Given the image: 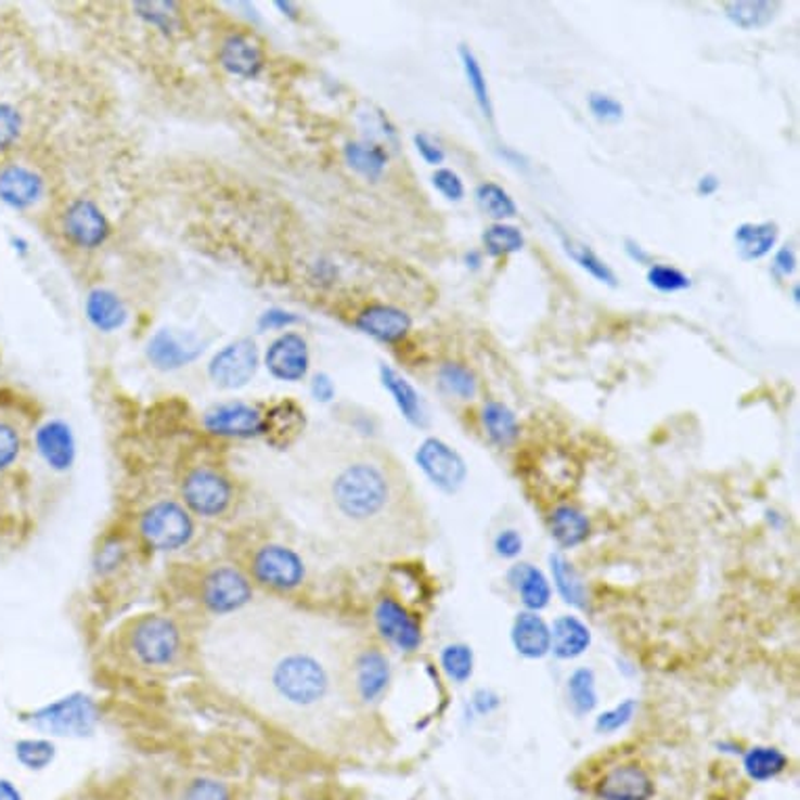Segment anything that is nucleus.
Wrapping results in <instances>:
<instances>
[{"instance_id":"nucleus-60","label":"nucleus","mask_w":800,"mask_h":800,"mask_svg":"<svg viewBox=\"0 0 800 800\" xmlns=\"http://www.w3.org/2000/svg\"><path fill=\"white\" fill-rule=\"evenodd\" d=\"M792 296H795V302H799V285L792 289Z\"/></svg>"},{"instance_id":"nucleus-34","label":"nucleus","mask_w":800,"mask_h":800,"mask_svg":"<svg viewBox=\"0 0 800 800\" xmlns=\"http://www.w3.org/2000/svg\"><path fill=\"white\" fill-rule=\"evenodd\" d=\"M788 767V757L771 746H754L744 757V770L754 782H770Z\"/></svg>"},{"instance_id":"nucleus-4","label":"nucleus","mask_w":800,"mask_h":800,"mask_svg":"<svg viewBox=\"0 0 800 800\" xmlns=\"http://www.w3.org/2000/svg\"><path fill=\"white\" fill-rule=\"evenodd\" d=\"M130 647L143 664L164 667L177 658L181 649V633L172 620L164 616H147L134 624Z\"/></svg>"},{"instance_id":"nucleus-13","label":"nucleus","mask_w":800,"mask_h":800,"mask_svg":"<svg viewBox=\"0 0 800 800\" xmlns=\"http://www.w3.org/2000/svg\"><path fill=\"white\" fill-rule=\"evenodd\" d=\"M654 792L651 775L637 763L616 765L595 786L599 800H649Z\"/></svg>"},{"instance_id":"nucleus-40","label":"nucleus","mask_w":800,"mask_h":800,"mask_svg":"<svg viewBox=\"0 0 800 800\" xmlns=\"http://www.w3.org/2000/svg\"><path fill=\"white\" fill-rule=\"evenodd\" d=\"M568 696L570 705L579 714L591 712L597 705V692H595V678L589 669H579L568 679Z\"/></svg>"},{"instance_id":"nucleus-56","label":"nucleus","mask_w":800,"mask_h":800,"mask_svg":"<svg viewBox=\"0 0 800 800\" xmlns=\"http://www.w3.org/2000/svg\"><path fill=\"white\" fill-rule=\"evenodd\" d=\"M624 251L637 264H649L651 262L649 251H647L646 247L640 246L635 240H624Z\"/></svg>"},{"instance_id":"nucleus-14","label":"nucleus","mask_w":800,"mask_h":800,"mask_svg":"<svg viewBox=\"0 0 800 800\" xmlns=\"http://www.w3.org/2000/svg\"><path fill=\"white\" fill-rule=\"evenodd\" d=\"M204 426L218 436L251 438L262 434V413L246 402H224L204 415Z\"/></svg>"},{"instance_id":"nucleus-49","label":"nucleus","mask_w":800,"mask_h":800,"mask_svg":"<svg viewBox=\"0 0 800 800\" xmlns=\"http://www.w3.org/2000/svg\"><path fill=\"white\" fill-rule=\"evenodd\" d=\"M633 712H635V702H633V700H627V702L618 705V707L612 708V710L604 712L602 717H597L595 727H597V732H602V734H612V732H618L620 727H624V725L631 721Z\"/></svg>"},{"instance_id":"nucleus-6","label":"nucleus","mask_w":800,"mask_h":800,"mask_svg":"<svg viewBox=\"0 0 800 800\" xmlns=\"http://www.w3.org/2000/svg\"><path fill=\"white\" fill-rule=\"evenodd\" d=\"M181 493L185 499L186 507L197 516H218L222 514L233 499L231 482L208 467L191 469L183 480Z\"/></svg>"},{"instance_id":"nucleus-26","label":"nucleus","mask_w":800,"mask_h":800,"mask_svg":"<svg viewBox=\"0 0 800 800\" xmlns=\"http://www.w3.org/2000/svg\"><path fill=\"white\" fill-rule=\"evenodd\" d=\"M36 444L44 462L55 469H67L74 462V438L63 422H49L36 436Z\"/></svg>"},{"instance_id":"nucleus-46","label":"nucleus","mask_w":800,"mask_h":800,"mask_svg":"<svg viewBox=\"0 0 800 800\" xmlns=\"http://www.w3.org/2000/svg\"><path fill=\"white\" fill-rule=\"evenodd\" d=\"M431 185L449 202H462L465 195L462 177L451 168H436L431 175Z\"/></svg>"},{"instance_id":"nucleus-20","label":"nucleus","mask_w":800,"mask_h":800,"mask_svg":"<svg viewBox=\"0 0 800 800\" xmlns=\"http://www.w3.org/2000/svg\"><path fill=\"white\" fill-rule=\"evenodd\" d=\"M220 65L240 78H256L264 67V55L260 47L244 34H231L222 40L218 51Z\"/></svg>"},{"instance_id":"nucleus-18","label":"nucleus","mask_w":800,"mask_h":800,"mask_svg":"<svg viewBox=\"0 0 800 800\" xmlns=\"http://www.w3.org/2000/svg\"><path fill=\"white\" fill-rule=\"evenodd\" d=\"M411 317L390 305H373L357 317V327L377 341L397 344L411 332Z\"/></svg>"},{"instance_id":"nucleus-59","label":"nucleus","mask_w":800,"mask_h":800,"mask_svg":"<svg viewBox=\"0 0 800 800\" xmlns=\"http://www.w3.org/2000/svg\"><path fill=\"white\" fill-rule=\"evenodd\" d=\"M465 262H467V267L478 269V267H480V254H478V251H469V254L465 256Z\"/></svg>"},{"instance_id":"nucleus-12","label":"nucleus","mask_w":800,"mask_h":800,"mask_svg":"<svg viewBox=\"0 0 800 800\" xmlns=\"http://www.w3.org/2000/svg\"><path fill=\"white\" fill-rule=\"evenodd\" d=\"M264 365L281 382H300L310 367L307 339L296 332H285L273 339L264 354Z\"/></svg>"},{"instance_id":"nucleus-24","label":"nucleus","mask_w":800,"mask_h":800,"mask_svg":"<svg viewBox=\"0 0 800 800\" xmlns=\"http://www.w3.org/2000/svg\"><path fill=\"white\" fill-rule=\"evenodd\" d=\"M779 227L771 220L765 222H744L734 233L738 256L744 262H754L771 254L777 244Z\"/></svg>"},{"instance_id":"nucleus-27","label":"nucleus","mask_w":800,"mask_h":800,"mask_svg":"<svg viewBox=\"0 0 800 800\" xmlns=\"http://www.w3.org/2000/svg\"><path fill=\"white\" fill-rule=\"evenodd\" d=\"M87 317L99 332H116L126 323L128 310L122 300L109 289H93L87 298Z\"/></svg>"},{"instance_id":"nucleus-31","label":"nucleus","mask_w":800,"mask_h":800,"mask_svg":"<svg viewBox=\"0 0 800 800\" xmlns=\"http://www.w3.org/2000/svg\"><path fill=\"white\" fill-rule=\"evenodd\" d=\"M550 528L552 537L562 547L581 545L591 532V524L586 520L585 514L570 505H562L555 509L550 518Z\"/></svg>"},{"instance_id":"nucleus-39","label":"nucleus","mask_w":800,"mask_h":800,"mask_svg":"<svg viewBox=\"0 0 800 800\" xmlns=\"http://www.w3.org/2000/svg\"><path fill=\"white\" fill-rule=\"evenodd\" d=\"M438 382H440L444 392H449L451 397H457V399L472 400L478 392V382H476L474 373L460 365V363H444L438 370Z\"/></svg>"},{"instance_id":"nucleus-7","label":"nucleus","mask_w":800,"mask_h":800,"mask_svg":"<svg viewBox=\"0 0 800 800\" xmlns=\"http://www.w3.org/2000/svg\"><path fill=\"white\" fill-rule=\"evenodd\" d=\"M258 346L251 338H240L218 350L208 373L218 388H244L258 370Z\"/></svg>"},{"instance_id":"nucleus-57","label":"nucleus","mask_w":800,"mask_h":800,"mask_svg":"<svg viewBox=\"0 0 800 800\" xmlns=\"http://www.w3.org/2000/svg\"><path fill=\"white\" fill-rule=\"evenodd\" d=\"M719 186H721L719 177H714V175H705V177H700V179H698L696 191H698V195H702V197H710V195H714V193L719 191Z\"/></svg>"},{"instance_id":"nucleus-15","label":"nucleus","mask_w":800,"mask_h":800,"mask_svg":"<svg viewBox=\"0 0 800 800\" xmlns=\"http://www.w3.org/2000/svg\"><path fill=\"white\" fill-rule=\"evenodd\" d=\"M375 624L379 633L399 649L415 651L422 646V629L417 620L400 606L399 602L384 597L375 608Z\"/></svg>"},{"instance_id":"nucleus-33","label":"nucleus","mask_w":800,"mask_h":800,"mask_svg":"<svg viewBox=\"0 0 800 800\" xmlns=\"http://www.w3.org/2000/svg\"><path fill=\"white\" fill-rule=\"evenodd\" d=\"M460 60H462L463 74H465L467 87H469V91L474 94V101H476L478 109L482 112V116L487 120L493 122V99H491L489 82H487V76L482 72V65L478 62V57L474 55V51L469 47H465V44L460 47Z\"/></svg>"},{"instance_id":"nucleus-45","label":"nucleus","mask_w":800,"mask_h":800,"mask_svg":"<svg viewBox=\"0 0 800 800\" xmlns=\"http://www.w3.org/2000/svg\"><path fill=\"white\" fill-rule=\"evenodd\" d=\"M586 103H589V112L599 122L616 124L624 118V107L612 94L591 93Z\"/></svg>"},{"instance_id":"nucleus-22","label":"nucleus","mask_w":800,"mask_h":800,"mask_svg":"<svg viewBox=\"0 0 800 800\" xmlns=\"http://www.w3.org/2000/svg\"><path fill=\"white\" fill-rule=\"evenodd\" d=\"M379 377L384 388L392 395V399L397 402L402 417L417 426V428H426L428 426V413L424 407V400L417 395V390L411 386V382L407 377H402L399 371L392 370L390 365H382L379 367Z\"/></svg>"},{"instance_id":"nucleus-30","label":"nucleus","mask_w":800,"mask_h":800,"mask_svg":"<svg viewBox=\"0 0 800 800\" xmlns=\"http://www.w3.org/2000/svg\"><path fill=\"white\" fill-rule=\"evenodd\" d=\"M346 164L361 177L375 181L384 175L388 164V152L373 141H352L344 147Z\"/></svg>"},{"instance_id":"nucleus-55","label":"nucleus","mask_w":800,"mask_h":800,"mask_svg":"<svg viewBox=\"0 0 800 800\" xmlns=\"http://www.w3.org/2000/svg\"><path fill=\"white\" fill-rule=\"evenodd\" d=\"M310 390H312V397L321 400V402H330V400L336 397V386H334V382H332V377L327 373L314 375Z\"/></svg>"},{"instance_id":"nucleus-3","label":"nucleus","mask_w":800,"mask_h":800,"mask_svg":"<svg viewBox=\"0 0 800 800\" xmlns=\"http://www.w3.org/2000/svg\"><path fill=\"white\" fill-rule=\"evenodd\" d=\"M141 534L159 552H175L193 537V522L183 505L159 501L141 516Z\"/></svg>"},{"instance_id":"nucleus-52","label":"nucleus","mask_w":800,"mask_h":800,"mask_svg":"<svg viewBox=\"0 0 800 800\" xmlns=\"http://www.w3.org/2000/svg\"><path fill=\"white\" fill-rule=\"evenodd\" d=\"M522 537L518 534V530H503L499 532V537L494 539V550L501 557H516L522 552Z\"/></svg>"},{"instance_id":"nucleus-58","label":"nucleus","mask_w":800,"mask_h":800,"mask_svg":"<svg viewBox=\"0 0 800 800\" xmlns=\"http://www.w3.org/2000/svg\"><path fill=\"white\" fill-rule=\"evenodd\" d=\"M0 800H22V795L9 779H0Z\"/></svg>"},{"instance_id":"nucleus-11","label":"nucleus","mask_w":800,"mask_h":800,"mask_svg":"<svg viewBox=\"0 0 800 800\" xmlns=\"http://www.w3.org/2000/svg\"><path fill=\"white\" fill-rule=\"evenodd\" d=\"M65 237L78 247L93 249L109 237V222L91 199H76L63 216Z\"/></svg>"},{"instance_id":"nucleus-48","label":"nucleus","mask_w":800,"mask_h":800,"mask_svg":"<svg viewBox=\"0 0 800 800\" xmlns=\"http://www.w3.org/2000/svg\"><path fill=\"white\" fill-rule=\"evenodd\" d=\"M22 126L20 112L9 103H0V150H9L20 139Z\"/></svg>"},{"instance_id":"nucleus-42","label":"nucleus","mask_w":800,"mask_h":800,"mask_svg":"<svg viewBox=\"0 0 800 800\" xmlns=\"http://www.w3.org/2000/svg\"><path fill=\"white\" fill-rule=\"evenodd\" d=\"M15 754L28 770H44L55 759V746L47 739H24L15 746Z\"/></svg>"},{"instance_id":"nucleus-25","label":"nucleus","mask_w":800,"mask_h":800,"mask_svg":"<svg viewBox=\"0 0 800 800\" xmlns=\"http://www.w3.org/2000/svg\"><path fill=\"white\" fill-rule=\"evenodd\" d=\"M512 586L518 591L524 606L532 612L543 610L552 599V586L545 575L530 564H516L507 575Z\"/></svg>"},{"instance_id":"nucleus-1","label":"nucleus","mask_w":800,"mask_h":800,"mask_svg":"<svg viewBox=\"0 0 800 800\" xmlns=\"http://www.w3.org/2000/svg\"><path fill=\"white\" fill-rule=\"evenodd\" d=\"M262 683L275 705L294 714H317L336 694V669L317 644L283 633L275 649H264ZM258 667V669H260Z\"/></svg>"},{"instance_id":"nucleus-9","label":"nucleus","mask_w":800,"mask_h":800,"mask_svg":"<svg viewBox=\"0 0 800 800\" xmlns=\"http://www.w3.org/2000/svg\"><path fill=\"white\" fill-rule=\"evenodd\" d=\"M254 591L246 575L237 568L222 566L212 570L202 583V602L215 615H231L249 604Z\"/></svg>"},{"instance_id":"nucleus-5","label":"nucleus","mask_w":800,"mask_h":800,"mask_svg":"<svg viewBox=\"0 0 800 800\" xmlns=\"http://www.w3.org/2000/svg\"><path fill=\"white\" fill-rule=\"evenodd\" d=\"M31 723L55 736H85L96 723V707L87 696H69L38 710Z\"/></svg>"},{"instance_id":"nucleus-29","label":"nucleus","mask_w":800,"mask_h":800,"mask_svg":"<svg viewBox=\"0 0 800 800\" xmlns=\"http://www.w3.org/2000/svg\"><path fill=\"white\" fill-rule=\"evenodd\" d=\"M725 17L741 30H759L770 26L779 4L770 0H734L725 7Z\"/></svg>"},{"instance_id":"nucleus-44","label":"nucleus","mask_w":800,"mask_h":800,"mask_svg":"<svg viewBox=\"0 0 800 800\" xmlns=\"http://www.w3.org/2000/svg\"><path fill=\"white\" fill-rule=\"evenodd\" d=\"M134 9L139 15L162 31H175L179 28V13L175 2H137Z\"/></svg>"},{"instance_id":"nucleus-32","label":"nucleus","mask_w":800,"mask_h":800,"mask_svg":"<svg viewBox=\"0 0 800 800\" xmlns=\"http://www.w3.org/2000/svg\"><path fill=\"white\" fill-rule=\"evenodd\" d=\"M482 426L489 434V438L499 447H509L520 434L516 413L509 407H505L503 402H496V400H491V402L485 404Z\"/></svg>"},{"instance_id":"nucleus-10","label":"nucleus","mask_w":800,"mask_h":800,"mask_svg":"<svg viewBox=\"0 0 800 800\" xmlns=\"http://www.w3.org/2000/svg\"><path fill=\"white\" fill-rule=\"evenodd\" d=\"M415 460L424 474L444 493H457L467 478V465L462 455L438 438L424 440Z\"/></svg>"},{"instance_id":"nucleus-41","label":"nucleus","mask_w":800,"mask_h":800,"mask_svg":"<svg viewBox=\"0 0 800 800\" xmlns=\"http://www.w3.org/2000/svg\"><path fill=\"white\" fill-rule=\"evenodd\" d=\"M442 669L455 683H465L474 673V654L472 649L463 644H453L444 647L442 656Z\"/></svg>"},{"instance_id":"nucleus-16","label":"nucleus","mask_w":800,"mask_h":800,"mask_svg":"<svg viewBox=\"0 0 800 800\" xmlns=\"http://www.w3.org/2000/svg\"><path fill=\"white\" fill-rule=\"evenodd\" d=\"M204 352L202 344L191 336H181L172 330H159L147 344V359L157 370L175 371L185 367Z\"/></svg>"},{"instance_id":"nucleus-38","label":"nucleus","mask_w":800,"mask_h":800,"mask_svg":"<svg viewBox=\"0 0 800 800\" xmlns=\"http://www.w3.org/2000/svg\"><path fill=\"white\" fill-rule=\"evenodd\" d=\"M482 242L487 251L499 258V256H509V254H516L524 247V233L514 227V224H507V222H494L491 224L485 235H482Z\"/></svg>"},{"instance_id":"nucleus-23","label":"nucleus","mask_w":800,"mask_h":800,"mask_svg":"<svg viewBox=\"0 0 800 800\" xmlns=\"http://www.w3.org/2000/svg\"><path fill=\"white\" fill-rule=\"evenodd\" d=\"M512 642L526 658H543L552 649V629L537 612H522L512 627Z\"/></svg>"},{"instance_id":"nucleus-36","label":"nucleus","mask_w":800,"mask_h":800,"mask_svg":"<svg viewBox=\"0 0 800 800\" xmlns=\"http://www.w3.org/2000/svg\"><path fill=\"white\" fill-rule=\"evenodd\" d=\"M552 572H554L555 586L564 602L583 608L586 602V586L579 572L572 568V564L564 555L555 554L550 557Z\"/></svg>"},{"instance_id":"nucleus-43","label":"nucleus","mask_w":800,"mask_h":800,"mask_svg":"<svg viewBox=\"0 0 800 800\" xmlns=\"http://www.w3.org/2000/svg\"><path fill=\"white\" fill-rule=\"evenodd\" d=\"M647 283L662 294H675L692 287V279L669 264H651L647 269Z\"/></svg>"},{"instance_id":"nucleus-2","label":"nucleus","mask_w":800,"mask_h":800,"mask_svg":"<svg viewBox=\"0 0 800 800\" xmlns=\"http://www.w3.org/2000/svg\"><path fill=\"white\" fill-rule=\"evenodd\" d=\"M330 501L341 524L370 532L384 526L395 505V487L382 465L354 462L344 465L332 480Z\"/></svg>"},{"instance_id":"nucleus-28","label":"nucleus","mask_w":800,"mask_h":800,"mask_svg":"<svg viewBox=\"0 0 800 800\" xmlns=\"http://www.w3.org/2000/svg\"><path fill=\"white\" fill-rule=\"evenodd\" d=\"M591 646V633L575 616H562L552 629V649L557 658H577Z\"/></svg>"},{"instance_id":"nucleus-8","label":"nucleus","mask_w":800,"mask_h":800,"mask_svg":"<svg viewBox=\"0 0 800 800\" xmlns=\"http://www.w3.org/2000/svg\"><path fill=\"white\" fill-rule=\"evenodd\" d=\"M251 572L262 585L289 591L302 583L305 562L294 550L283 545H264L251 557Z\"/></svg>"},{"instance_id":"nucleus-53","label":"nucleus","mask_w":800,"mask_h":800,"mask_svg":"<svg viewBox=\"0 0 800 800\" xmlns=\"http://www.w3.org/2000/svg\"><path fill=\"white\" fill-rule=\"evenodd\" d=\"M294 323H298V317L289 310H283V308H271L260 317V327L262 330H285Z\"/></svg>"},{"instance_id":"nucleus-19","label":"nucleus","mask_w":800,"mask_h":800,"mask_svg":"<svg viewBox=\"0 0 800 800\" xmlns=\"http://www.w3.org/2000/svg\"><path fill=\"white\" fill-rule=\"evenodd\" d=\"M42 179L26 166L11 164L0 170V199L15 210L34 206L42 197Z\"/></svg>"},{"instance_id":"nucleus-50","label":"nucleus","mask_w":800,"mask_h":800,"mask_svg":"<svg viewBox=\"0 0 800 800\" xmlns=\"http://www.w3.org/2000/svg\"><path fill=\"white\" fill-rule=\"evenodd\" d=\"M22 438L20 431L9 424H0V469H7L20 457Z\"/></svg>"},{"instance_id":"nucleus-21","label":"nucleus","mask_w":800,"mask_h":800,"mask_svg":"<svg viewBox=\"0 0 800 800\" xmlns=\"http://www.w3.org/2000/svg\"><path fill=\"white\" fill-rule=\"evenodd\" d=\"M352 671H354L352 683H354V689L359 692L361 700L373 702L386 692L388 681H390V667H388L386 656L379 649L371 647V649H365L363 654H359L357 660H354Z\"/></svg>"},{"instance_id":"nucleus-35","label":"nucleus","mask_w":800,"mask_h":800,"mask_svg":"<svg viewBox=\"0 0 800 800\" xmlns=\"http://www.w3.org/2000/svg\"><path fill=\"white\" fill-rule=\"evenodd\" d=\"M562 246H564V251L583 269V271H586L589 275L593 279H597L599 283H604V285H610V287H616L618 285V279H616V273L608 267V262L606 260H602L591 247L586 246V244H581V242H577V240H572V237H568V235H562Z\"/></svg>"},{"instance_id":"nucleus-47","label":"nucleus","mask_w":800,"mask_h":800,"mask_svg":"<svg viewBox=\"0 0 800 800\" xmlns=\"http://www.w3.org/2000/svg\"><path fill=\"white\" fill-rule=\"evenodd\" d=\"M185 800H231V792L218 779L197 777L186 786Z\"/></svg>"},{"instance_id":"nucleus-17","label":"nucleus","mask_w":800,"mask_h":800,"mask_svg":"<svg viewBox=\"0 0 800 800\" xmlns=\"http://www.w3.org/2000/svg\"><path fill=\"white\" fill-rule=\"evenodd\" d=\"M307 426L305 409L294 400H281L262 415V434L275 449L294 444Z\"/></svg>"},{"instance_id":"nucleus-54","label":"nucleus","mask_w":800,"mask_h":800,"mask_svg":"<svg viewBox=\"0 0 800 800\" xmlns=\"http://www.w3.org/2000/svg\"><path fill=\"white\" fill-rule=\"evenodd\" d=\"M797 271V254L790 246L779 247L773 258V273L779 278H790Z\"/></svg>"},{"instance_id":"nucleus-37","label":"nucleus","mask_w":800,"mask_h":800,"mask_svg":"<svg viewBox=\"0 0 800 800\" xmlns=\"http://www.w3.org/2000/svg\"><path fill=\"white\" fill-rule=\"evenodd\" d=\"M476 204L478 208L487 216H491L494 222H503L507 218H514L518 215V206L514 202V197L496 183H482L476 186Z\"/></svg>"},{"instance_id":"nucleus-51","label":"nucleus","mask_w":800,"mask_h":800,"mask_svg":"<svg viewBox=\"0 0 800 800\" xmlns=\"http://www.w3.org/2000/svg\"><path fill=\"white\" fill-rule=\"evenodd\" d=\"M413 143H415L417 154L422 155V159H424L426 164H430V166H440V164L444 162V157H447L444 150H442V147L431 139L430 134H426V132H417V134L413 137Z\"/></svg>"}]
</instances>
